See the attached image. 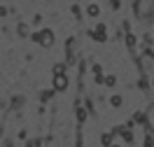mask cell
I'll list each match as a JSON object with an SVG mask.
<instances>
[{
    "label": "cell",
    "instance_id": "3957f363",
    "mask_svg": "<svg viewBox=\"0 0 154 147\" xmlns=\"http://www.w3.org/2000/svg\"><path fill=\"white\" fill-rule=\"evenodd\" d=\"M89 14H91V17H96V14H98V7H96V5H91V7H89Z\"/></svg>",
    "mask_w": 154,
    "mask_h": 147
},
{
    "label": "cell",
    "instance_id": "7a4b0ae2",
    "mask_svg": "<svg viewBox=\"0 0 154 147\" xmlns=\"http://www.w3.org/2000/svg\"><path fill=\"white\" fill-rule=\"evenodd\" d=\"M42 44H45V47H49V44H51V33H49V30H45V33H42Z\"/></svg>",
    "mask_w": 154,
    "mask_h": 147
},
{
    "label": "cell",
    "instance_id": "6da1fadb",
    "mask_svg": "<svg viewBox=\"0 0 154 147\" xmlns=\"http://www.w3.org/2000/svg\"><path fill=\"white\" fill-rule=\"evenodd\" d=\"M66 84H68L66 77H63V75H56V79H54V87H56V89H66Z\"/></svg>",
    "mask_w": 154,
    "mask_h": 147
}]
</instances>
